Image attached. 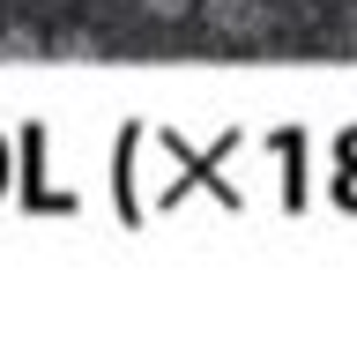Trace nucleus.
Segmentation results:
<instances>
[{
  "mask_svg": "<svg viewBox=\"0 0 357 342\" xmlns=\"http://www.w3.org/2000/svg\"><path fill=\"white\" fill-rule=\"evenodd\" d=\"M194 15L216 30V38H231V45L268 30V8H261V0H194Z\"/></svg>",
  "mask_w": 357,
  "mask_h": 342,
  "instance_id": "f257e3e1",
  "label": "nucleus"
},
{
  "mask_svg": "<svg viewBox=\"0 0 357 342\" xmlns=\"http://www.w3.org/2000/svg\"><path fill=\"white\" fill-rule=\"evenodd\" d=\"M38 52H45V38L30 23H8V30H0V60H38Z\"/></svg>",
  "mask_w": 357,
  "mask_h": 342,
  "instance_id": "f03ea898",
  "label": "nucleus"
},
{
  "mask_svg": "<svg viewBox=\"0 0 357 342\" xmlns=\"http://www.w3.org/2000/svg\"><path fill=\"white\" fill-rule=\"evenodd\" d=\"M45 52H60V60H97V38H89V30H60V38H45Z\"/></svg>",
  "mask_w": 357,
  "mask_h": 342,
  "instance_id": "7ed1b4c3",
  "label": "nucleus"
},
{
  "mask_svg": "<svg viewBox=\"0 0 357 342\" xmlns=\"http://www.w3.org/2000/svg\"><path fill=\"white\" fill-rule=\"evenodd\" d=\"M142 15H156V23H186L194 0H142Z\"/></svg>",
  "mask_w": 357,
  "mask_h": 342,
  "instance_id": "20e7f679",
  "label": "nucleus"
},
{
  "mask_svg": "<svg viewBox=\"0 0 357 342\" xmlns=\"http://www.w3.org/2000/svg\"><path fill=\"white\" fill-rule=\"evenodd\" d=\"M350 52H357V15H350Z\"/></svg>",
  "mask_w": 357,
  "mask_h": 342,
  "instance_id": "39448f33",
  "label": "nucleus"
}]
</instances>
